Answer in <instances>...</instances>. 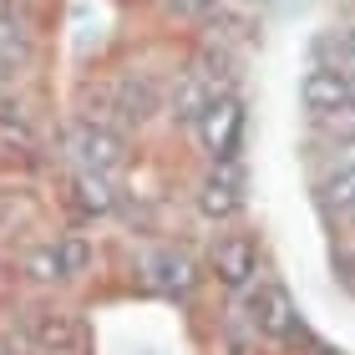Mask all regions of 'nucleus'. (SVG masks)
I'll use <instances>...</instances> for the list:
<instances>
[{
    "mask_svg": "<svg viewBox=\"0 0 355 355\" xmlns=\"http://www.w3.org/2000/svg\"><path fill=\"white\" fill-rule=\"evenodd\" d=\"M300 107L315 122H340L355 117V71H345L340 61H315L300 76Z\"/></svg>",
    "mask_w": 355,
    "mask_h": 355,
    "instance_id": "39448f33",
    "label": "nucleus"
},
{
    "mask_svg": "<svg viewBox=\"0 0 355 355\" xmlns=\"http://www.w3.org/2000/svg\"><path fill=\"white\" fill-rule=\"evenodd\" d=\"M87 264H92V244L82 234H56V239H46V244L21 254V274L31 284H46V289L82 279Z\"/></svg>",
    "mask_w": 355,
    "mask_h": 355,
    "instance_id": "20e7f679",
    "label": "nucleus"
},
{
    "mask_svg": "<svg viewBox=\"0 0 355 355\" xmlns=\"http://www.w3.org/2000/svg\"><path fill=\"white\" fill-rule=\"evenodd\" d=\"M340 67H345V71H355V21L340 31Z\"/></svg>",
    "mask_w": 355,
    "mask_h": 355,
    "instance_id": "ddd939ff",
    "label": "nucleus"
},
{
    "mask_svg": "<svg viewBox=\"0 0 355 355\" xmlns=\"http://www.w3.org/2000/svg\"><path fill=\"white\" fill-rule=\"evenodd\" d=\"M10 26V10H6V0H0V31H6Z\"/></svg>",
    "mask_w": 355,
    "mask_h": 355,
    "instance_id": "4468645a",
    "label": "nucleus"
},
{
    "mask_svg": "<svg viewBox=\"0 0 355 355\" xmlns=\"http://www.w3.org/2000/svg\"><path fill=\"white\" fill-rule=\"evenodd\" d=\"M76 203H82V214L107 218L112 208H117V178H102V173H76Z\"/></svg>",
    "mask_w": 355,
    "mask_h": 355,
    "instance_id": "9b49d317",
    "label": "nucleus"
},
{
    "mask_svg": "<svg viewBox=\"0 0 355 355\" xmlns=\"http://www.w3.org/2000/svg\"><path fill=\"white\" fill-rule=\"evenodd\" d=\"M218 92H229L223 87V76L214 71V61H193V67L178 71V87H173V117H183V122H198V112L214 102Z\"/></svg>",
    "mask_w": 355,
    "mask_h": 355,
    "instance_id": "9d476101",
    "label": "nucleus"
},
{
    "mask_svg": "<svg viewBox=\"0 0 355 355\" xmlns=\"http://www.w3.org/2000/svg\"><path fill=\"white\" fill-rule=\"evenodd\" d=\"M208 274L229 289V295H249L264 279V244L249 229H218L214 249H208Z\"/></svg>",
    "mask_w": 355,
    "mask_h": 355,
    "instance_id": "7ed1b4c3",
    "label": "nucleus"
},
{
    "mask_svg": "<svg viewBox=\"0 0 355 355\" xmlns=\"http://www.w3.org/2000/svg\"><path fill=\"white\" fill-rule=\"evenodd\" d=\"M67 153H71L76 173L117 178V168H122V132L107 117H76L71 132H67Z\"/></svg>",
    "mask_w": 355,
    "mask_h": 355,
    "instance_id": "0eeeda50",
    "label": "nucleus"
},
{
    "mask_svg": "<svg viewBox=\"0 0 355 355\" xmlns=\"http://www.w3.org/2000/svg\"><path fill=\"white\" fill-rule=\"evenodd\" d=\"M315 355H345V350H335V345H320V350H315Z\"/></svg>",
    "mask_w": 355,
    "mask_h": 355,
    "instance_id": "2eb2a0df",
    "label": "nucleus"
},
{
    "mask_svg": "<svg viewBox=\"0 0 355 355\" xmlns=\"http://www.w3.org/2000/svg\"><path fill=\"white\" fill-rule=\"evenodd\" d=\"M315 188H320V203H325L330 214L355 218V137L335 142V148L325 153V163H320Z\"/></svg>",
    "mask_w": 355,
    "mask_h": 355,
    "instance_id": "6e6552de",
    "label": "nucleus"
},
{
    "mask_svg": "<svg viewBox=\"0 0 355 355\" xmlns=\"http://www.w3.org/2000/svg\"><path fill=\"white\" fill-rule=\"evenodd\" d=\"M244 325H249V340L269 345V350H289L295 340H304L300 304L279 279H259L244 295Z\"/></svg>",
    "mask_w": 355,
    "mask_h": 355,
    "instance_id": "f257e3e1",
    "label": "nucleus"
},
{
    "mask_svg": "<svg viewBox=\"0 0 355 355\" xmlns=\"http://www.w3.org/2000/svg\"><path fill=\"white\" fill-rule=\"evenodd\" d=\"M148 284L157 289V295H168V300H193V289H198V259H193L188 249H157L148 264Z\"/></svg>",
    "mask_w": 355,
    "mask_h": 355,
    "instance_id": "1a4fd4ad",
    "label": "nucleus"
},
{
    "mask_svg": "<svg viewBox=\"0 0 355 355\" xmlns=\"http://www.w3.org/2000/svg\"><path fill=\"white\" fill-rule=\"evenodd\" d=\"M223 0H168V10L173 15H188V21H198V15H208V10H218Z\"/></svg>",
    "mask_w": 355,
    "mask_h": 355,
    "instance_id": "f8f14e48",
    "label": "nucleus"
},
{
    "mask_svg": "<svg viewBox=\"0 0 355 355\" xmlns=\"http://www.w3.org/2000/svg\"><path fill=\"white\" fill-rule=\"evenodd\" d=\"M193 208H198L203 223L214 229H234V218L249 208V183L239 163H208V173L198 178V193H193Z\"/></svg>",
    "mask_w": 355,
    "mask_h": 355,
    "instance_id": "423d86ee",
    "label": "nucleus"
},
{
    "mask_svg": "<svg viewBox=\"0 0 355 355\" xmlns=\"http://www.w3.org/2000/svg\"><path fill=\"white\" fill-rule=\"evenodd\" d=\"M244 127H249L244 96H239V92H218L214 102L198 112L193 137H198V148H203L208 163H239V153H244Z\"/></svg>",
    "mask_w": 355,
    "mask_h": 355,
    "instance_id": "f03ea898",
    "label": "nucleus"
}]
</instances>
